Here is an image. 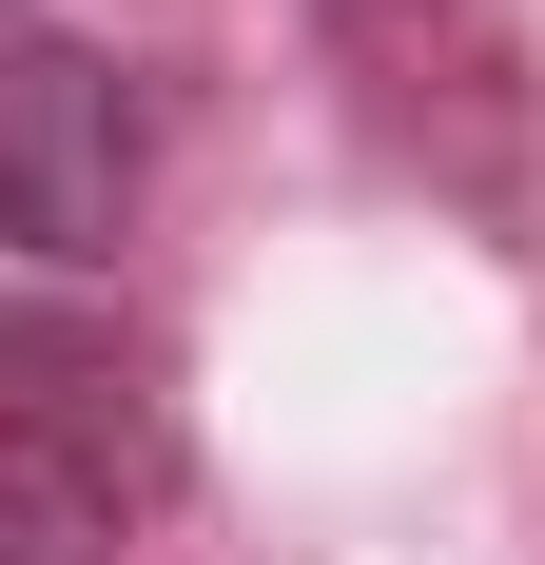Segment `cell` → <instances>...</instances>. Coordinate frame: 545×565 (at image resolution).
I'll return each mask as SVG.
<instances>
[{"mask_svg":"<svg viewBox=\"0 0 545 565\" xmlns=\"http://www.w3.org/2000/svg\"><path fill=\"white\" fill-rule=\"evenodd\" d=\"M175 508V371L98 292H0V565H117Z\"/></svg>","mask_w":545,"mask_h":565,"instance_id":"6da1fadb","label":"cell"},{"mask_svg":"<svg viewBox=\"0 0 545 565\" xmlns=\"http://www.w3.org/2000/svg\"><path fill=\"white\" fill-rule=\"evenodd\" d=\"M157 195V117L117 78L98 40H0V254H40V274H98L117 234Z\"/></svg>","mask_w":545,"mask_h":565,"instance_id":"7a4b0ae2","label":"cell"}]
</instances>
